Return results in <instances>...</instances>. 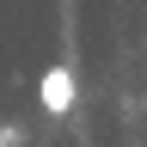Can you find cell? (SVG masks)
<instances>
[{"instance_id":"cell-1","label":"cell","mask_w":147,"mask_h":147,"mask_svg":"<svg viewBox=\"0 0 147 147\" xmlns=\"http://www.w3.org/2000/svg\"><path fill=\"white\" fill-rule=\"evenodd\" d=\"M74 104V74L67 67H49L43 74V110H67Z\"/></svg>"}]
</instances>
